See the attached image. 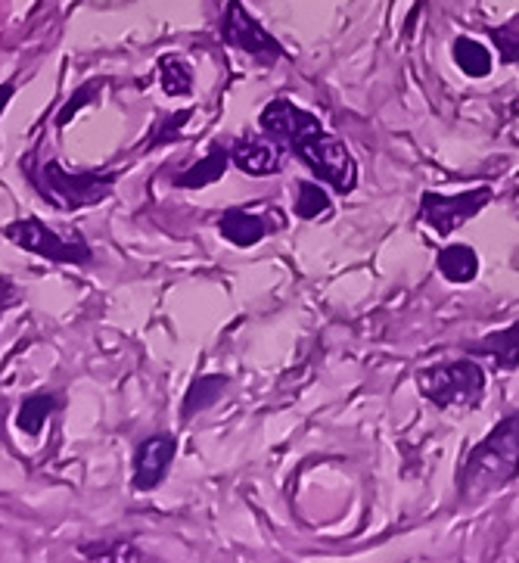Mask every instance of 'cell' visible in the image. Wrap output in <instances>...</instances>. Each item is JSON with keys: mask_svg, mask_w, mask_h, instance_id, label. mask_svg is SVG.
<instances>
[{"mask_svg": "<svg viewBox=\"0 0 519 563\" xmlns=\"http://www.w3.org/2000/svg\"><path fill=\"white\" fill-rule=\"evenodd\" d=\"M228 389V377H221V374H206V377H197V380L190 383V389H187V396H184V405H180V418L190 420L199 411H206V408H212L218 399H221V393Z\"/></svg>", "mask_w": 519, "mask_h": 563, "instance_id": "15", "label": "cell"}, {"mask_svg": "<svg viewBox=\"0 0 519 563\" xmlns=\"http://www.w3.org/2000/svg\"><path fill=\"white\" fill-rule=\"evenodd\" d=\"M292 153L314 172V178L330 184L336 194H352L358 187V163L340 137L318 131V134L305 137Z\"/></svg>", "mask_w": 519, "mask_h": 563, "instance_id": "5", "label": "cell"}, {"mask_svg": "<svg viewBox=\"0 0 519 563\" xmlns=\"http://www.w3.org/2000/svg\"><path fill=\"white\" fill-rule=\"evenodd\" d=\"M451 56H454L457 69L470 75V78H485V75L492 73V66H495L492 54L485 51L479 41H473V37H457L454 47H451Z\"/></svg>", "mask_w": 519, "mask_h": 563, "instance_id": "17", "label": "cell"}, {"mask_svg": "<svg viewBox=\"0 0 519 563\" xmlns=\"http://www.w3.org/2000/svg\"><path fill=\"white\" fill-rule=\"evenodd\" d=\"M492 197H495V190L488 184L464 190L457 197H445V194H432L430 190V194L420 197V221L430 224L439 236L454 234L464 221L476 219L485 206L492 202Z\"/></svg>", "mask_w": 519, "mask_h": 563, "instance_id": "7", "label": "cell"}, {"mask_svg": "<svg viewBox=\"0 0 519 563\" xmlns=\"http://www.w3.org/2000/svg\"><path fill=\"white\" fill-rule=\"evenodd\" d=\"M13 97H16V85H13V81H3V85H0V115L7 112Z\"/></svg>", "mask_w": 519, "mask_h": 563, "instance_id": "25", "label": "cell"}, {"mask_svg": "<svg viewBox=\"0 0 519 563\" xmlns=\"http://www.w3.org/2000/svg\"><path fill=\"white\" fill-rule=\"evenodd\" d=\"M417 389L435 408H479L485 399V371L473 358H454L423 367Z\"/></svg>", "mask_w": 519, "mask_h": 563, "instance_id": "3", "label": "cell"}, {"mask_svg": "<svg viewBox=\"0 0 519 563\" xmlns=\"http://www.w3.org/2000/svg\"><path fill=\"white\" fill-rule=\"evenodd\" d=\"M330 212H333V202H330V194L321 184L299 181V187H296V216L302 221H314L327 219Z\"/></svg>", "mask_w": 519, "mask_h": 563, "instance_id": "19", "label": "cell"}, {"mask_svg": "<svg viewBox=\"0 0 519 563\" xmlns=\"http://www.w3.org/2000/svg\"><path fill=\"white\" fill-rule=\"evenodd\" d=\"M3 236L19 246L22 253H32L37 258H47L56 265H90L93 253H90L88 240L81 234L63 236L56 234L47 221L41 219H16L3 228Z\"/></svg>", "mask_w": 519, "mask_h": 563, "instance_id": "4", "label": "cell"}, {"mask_svg": "<svg viewBox=\"0 0 519 563\" xmlns=\"http://www.w3.org/2000/svg\"><path fill=\"white\" fill-rule=\"evenodd\" d=\"M284 150L287 146L277 144L274 137H240L231 146V163L243 172V175H277L284 168Z\"/></svg>", "mask_w": 519, "mask_h": 563, "instance_id": "10", "label": "cell"}, {"mask_svg": "<svg viewBox=\"0 0 519 563\" xmlns=\"http://www.w3.org/2000/svg\"><path fill=\"white\" fill-rule=\"evenodd\" d=\"M19 165L37 197L59 212H78L107 202L119 181V175L112 172H69L56 159H37V156H29Z\"/></svg>", "mask_w": 519, "mask_h": 563, "instance_id": "2", "label": "cell"}, {"mask_svg": "<svg viewBox=\"0 0 519 563\" xmlns=\"http://www.w3.org/2000/svg\"><path fill=\"white\" fill-rule=\"evenodd\" d=\"M488 37L495 41L501 63L507 66H519V32L517 29H488Z\"/></svg>", "mask_w": 519, "mask_h": 563, "instance_id": "23", "label": "cell"}, {"mask_svg": "<svg viewBox=\"0 0 519 563\" xmlns=\"http://www.w3.org/2000/svg\"><path fill=\"white\" fill-rule=\"evenodd\" d=\"M228 163H231V150H224L221 144H216L197 165H190V168H184L180 175H175V187L180 190H199V187H209V184H216L224 178V172H228Z\"/></svg>", "mask_w": 519, "mask_h": 563, "instance_id": "12", "label": "cell"}, {"mask_svg": "<svg viewBox=\"0 0 519 563\" xmlns=\"http://www.w3.org/2000/svg\"><path fill=\"white\" fill-rule=\"evenodd\" d=\"M159 85L168 97H190L194 93V69L180 56H162Z\"/></svg>", "mask_w": 519, "mask_h": 563, "instance_id": "18", "label": "cell"}, {"mask_svg": "<svg viewBox=\"0 0 519 563\" xmlns=\"http://www.w3.org/2000/svg\"><path fill=\"white\" fill-rule=\"evenodd\" d=\"M178 454V439L172 433H156L144 439L134 449V473H131V486L134 492H153L165 483V473L172 467Z\"/></svg>", "mask_w": 519, "mask_h": 563, "instance_id": "9", "label": "cell"}, {"mask_svg": "<svg viewBox=\"0 0 519 563\" xmlns=\"http://www.w3.org/2000/svg\"><path fill=\"white\" fill-rule=\"evenodd\" d=\"M81 558L88 561H144L141 548L128 539H107V542H88V545L78 548Z\"/></svg>", "mask_w": 519, "mask_h": 563, "instance_id": "20", "label": "cell"}, {"mask_svg": "<svg viewBox=\"0 0 519 563\" xmlns=\"http://www.w3.org/2000/svg\"><path fill=\"white\" fill-rule=\"evenodd\" d=\"M221 41L240 54H250L262 66H277L287 56V47L270 35L268 29L246 10V3H240V0H228V7H224Z\"/></svg>", "mask_w": 519, "mask_h": 563, "instance_id": "6", "label": "cell"}, {"mask_svg": "<svg viewBox=\"0 0 519 563\" xmlns=\"http://www.w3.org/2000/svg\"><path fill=\"white\" fill-rule=\"evenodd\" d=\"M103 88H107V78H90V81H85V85L63 103V110L56 112V128L69 125V119H75V115L85 110V107H90V103H97V97H100Z\"/></svg>", "mask_w": 519, "mask_h": 563, "instance_id": "21", "label": "cell"}, {"mask_svg": "<svg viewBox=\"0 0 519 563\" xmlns=\"http://www.w3.org/2000/svg\"><path fill=\"white\" fill-rule=\"evenodd\" d=\"M19 302V290L13 280H7V277H0V311L10 309V306H16Z\"/></svg>", "mask_w": 519, "mask_h": 563, "instance_id": "24", "label": "cell"}, {"mask_svg": "<svg viewBox=\"0 0 519 563\" xmlns=\"http://www.w3.org/2000/svg\"><path fill=\"white\" fill-rule=\"evenodd\" d=\"M435 268L439 274L451 280V284H470V280H476V274H479V255L473 246H466V243H451L445 246L439 258H435Z\"/></svg>", "mask_w": 519, "mask_h": 563, "instance_id": "14", "label": "cell"}, {"mask_svg": "<svg viewBox=\"0 0 519 563\" xmlns=\"http://www.w3.org/2000/svg\"><path fill=\"white\" fill-rule=\"evenodd\" d=\"M258 128H262V134L274 137L277 144H284L287 150H296L305 137L323 131L321 119L314 112L302 110V107H296L292 100H284V97L280 100H270L268 107L262 110Z\"/></svg>", "mask_w": 519, "mask_h": 563, "instance_id": "8", "label": "cell"}, {"mask_svg": "<svg viewBox=\"0 0 519 563\" xmlns=\"http://www.w3.org/2000/svg\"><path fill=\"white\" fill-rule=\"evenodd\" d=\"M56 408H59V396L35 393V396L22 399V405H19L16 427L22 433H29V437H37V433L47 427V420H51V415H54Z\"/></svg>", "mask_w": 519, "mask_h": 563, "instance_id": "16", "label": "cell"}, {"mask_svg": "<svg viewBox=\"0 0 519 563\" xmlns=\"http://www.w3.org/2000/svg\"><path fill=\"white\" fill-rule=\"evenodd\" d=\"M190 115H194V107L190 110H178L172 112V115H165L159 125L153 128V134H150V141H146V150H156V146L165 144H175L184 137V125L190 122Z\"/></svg>", "mask_w": 519, "mask_h": 563, "instance_id": "22", "label": "cell"}, {"mask_svg": "<svg viewBox=\"0 0 519 563\" xmlns=\"http://www.w3.org/2000/svg\"><path fill=\"white\" fill-rule=\"evenodd\" d=\"M473 355L492 358L498 371H514L519 367V321L510 328L485 333L479 343L473 345Z\"/></svg>", "mask_w": 519, "mask_h": 563, "instance_id": "13", "label": "cell"}, {"mask_svg": "<svg viewBox=\"0 0 519 563\" xmlns=\"http://www.w3.org/2000/svg\"><path fill=\"white\" fill-rule=\"evenodd\" d=\"M216 228L218 234L224 236L228 243H233V246H240V250L255 246V243H262L270 231H277V228H270L268 219L252 216L246 209H228V212H221V219H218Z\"/></svg>", "mask_w": 519, "mask_h": 563, "instance_id": "11", "label": "cell"}, {"mask_svg": "<svg viewBox=\"0 0 519 563\" xmlns=\"http://www.w3.org/2000/svg\"><path fill=\"white\" fill-rule=\"evenodd\" d=\"M519 476V411L498 420V427L464 454L457 467V498L473 505L498 495Z\"/></svg>", "mask_w": 519, "mask_h": 563, "instance_id": "1", "label": "cell"}]
</instances>
